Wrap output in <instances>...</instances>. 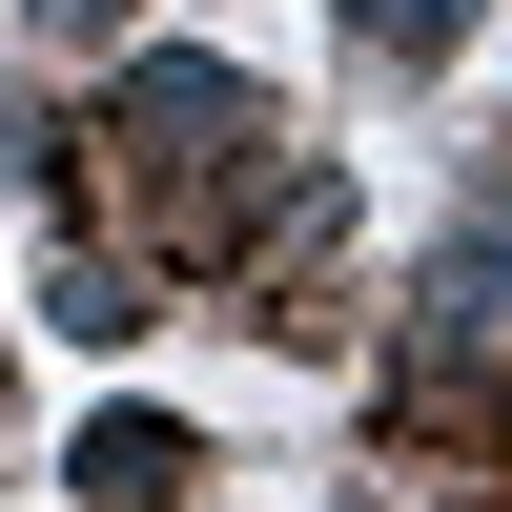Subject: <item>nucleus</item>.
<instances>
[{"label": "nucleus", "mask_w": 512, "mask_h": 512, "mask_svg": "<svg viewBox=\"0 0 512 512\" xmlns=\"http://www.w3.org/2000/svg\"><path fill=\"white\" fill-rule=\"evenodd\" d=\"M123 123H144L164 164H226V123H246V82H226V62H144V82H123Z\"/></svg>", "instance_id": "f257e3e1"}, {"label": "nucleus", "mask_w": 512, "mask_h": 512, "mask_svg": "<svg viewBox=\"0 0 512 512\" xmlns=\"http://www.w3.org/2000/svg\"><path fill=\"white\" fill-rule=\"evenodd\" d=\"M82 492H103V512H164V492H185V431H144V410H103V431H82Z\"/></svg>", "instance_id": "f03ea898"}, {"label": "nucleus", "mask_w": 512, "mask_h": 512, "mask_svg": "<svg viewBox=\"0 0 512 512\" xmlns=\"http://www.w3.org/2000/svg\"><path fill=\"white\" fill-rule=\"evenodd\" d=\"M369 21H390V41H451V21H472V0H369Z\"/></svg>", "instance_id": "7ed1b4c3"}]
</instances>
